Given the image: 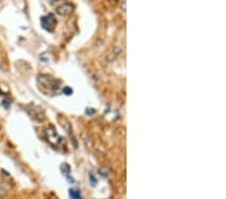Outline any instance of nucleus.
<instances>
[{
    "mask_svg": "<svg viewBox=\"0 0 226 199\" xmlns=\"http://www.w3.org/2000/svg\"><path fill=\"white\" fill-rule=\"evenodd\" d=\"M55 9H56V12H58V14L66 16V15H68V14H70V13H72L74 7H72V5H70V3L62 2L60 4L56 5Z\"/></svg>",
    "mask_w": 226,
    "mask_h": 199,
    "instance_id": "nucleus-2",
    "label": "nucleus"
},
{
    "mask_svg": "<svg viewBox=\"0 0 226 199\" xmlns=\"http://www.w3.org/2000/svg\"><path fill=\"white\" fill-rule=\"evenodd\" d=\"M38 82L40 84V86H44L45 88H51V90H58V84H56V80L53 78H51L50 76H38Z\"/></svg>",
    "mask_w": 226,
    "mask_h": 199,
    "instance_id": "nucleus-1",
    "label": "nucleus"
},
{
    "mask_svg": "<svg viewBox=\"0 0 226 199\" xmlns=\"http://www.w3.org/2000/svg\"><path fill=\"white\" fill-rule=\"evenodd\" d=\"M62 92H64V94H72V88H68V86H66V88H64Z\"/></svg>",
    "mask_w": 226,
    "mask_h": 199,
    "instance_id": "nucleus-7",
    "label": "nucleus"
},
{
    "mask_svg": "<svg viewBox=\"0 0 226 199\" xmlns=\"http://www.w3.org/2000/svg\"><path fill=\"white\" fill-rule=\"evenodd\" d=\"M88 177H90V185L93 187H95L96 185L98 184V181H97V178H96V176L93 174V173H90V175H88Z\"/></svg>",
    "mask_w": 226,
    "mask_h": 199,
    "instance_id": "nucleus-5",
    "label": "nucleus"
},
{
    "mask_svg": "<svg viewBox=\"0 0 226 199\" xmlns=\"http://www.w3.org/2000/svg\"><path fill=\"white\" fill-rule=\"evenodd\" d=\"M60 169H62V173H64V175H68V173H70V167L68 166V164H64V165H62Z\"/></svg>",
    "mask_w": 226,
    "mask_h": 199,
    "instance_id": "nucleus-6",
    "label": "nucleus"
},
{
    "mask_svg": "<svg viewBox=\"0 0 226 199\" xmlns=\"http://www.w3.org/2000/svg\"><path fill=\"white\" fill-rule=\"evenodd\" d=\"M54 24H55V19L52 14H48L41 18V25L46 30H49V27H53Z\"/></svg>",
    "mask_w": 226,
    "mask_h": 199,
    "instance_id": "nucleus-3",
    "label": "nucleus"
},
{
    "mask_svg": "<svg viewBox=\"0 0 226 199\" xmlns=\"http://www.w3.org/2000/svg\"><path fill=\"white\" fill-rule=\"evenodd\" d=\"M68 193H70V199H82V197H80V193L78 189H74V188L70 189Z\"/></svg>",
    "mask_w": 226,
    "mask_h": 199,
    "instance_id": "nucleus-4",
    "label": "nucleus"
},
{
    "mask_svg": "<svg viewBox=\"0 0 226 199\" xmlns=\"http://www.w3.org/2000/svg\"><path fill=\"white\" fill-rule=\"evenodd\" d=\"M1 105H2V107H4L5 109H8V108L10 107V102H8V103H7L6 100H4V101L1 103Z\"/></svg>",
    "mask_w": 226,
    "mask_h": 199,
    "instance_id": "nucleus-8",
    "label": "nucleus"
},
{
    "mask_svg": "<svg viewBox=\"0 0 226 199\" xmlns=\"http://www.w3.org/2000/svg\"><path fill=\"white\" fill-rule=\"evenodd\" d=\"M86 114H88V115H90V116H92V115H93V114H94V113H95V111H94V110H90V109H88V110H86Z\"/></svg>",
    "mask_w": 226,
    "mask_h": 199,
    "instance_id": "nucleus-9",
    "label": "nucleus"
}]
</instances>
